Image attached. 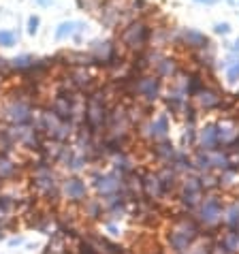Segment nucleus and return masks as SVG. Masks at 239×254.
<instances>
[{
  "label": "nucleus",
  "instance_id": "obj_21",
  "mask_svg": "<svg viewBox=\"0 0 239 254\" xmlns=\"http://www.w3.org/2000/svg\"><path fill=\"white\" fill-rule=\"evenodd\" d=\"M0 173H2V175H11L13 173V167L9 165V162H0Z\"/></svg>",
  "mask_w": 239,
  "mask_h": 254
},
{
  "label": "nucleus",
  "instance_id": "obj_25",
  "mask_svg": "<svg viewBox=\"0 0 239 254\" xmlns=\"http://www.w3.org/2000/svg\"><path fill=\"white\" fill-rule=\"evenodd\" d=\"M0 207H2V209H6V207H9V201H4V199H0Z\"/></svg>",
  "mask_w": 239,
  "mask_h": 254
},
{
  "label": "nucleus",
  "instance_id": "obj_27",
  "mask_svg": "<svg viewBox=\"0 0 239 254\" xmlns=\"http://www.w3.org/2000/svg\"><path fill=\"white\" fill-rule=\"evenodd\" d=\"M196 2H205V4H214L216 0H196Z\"/></svg>",
  "mask_w": 239,
  "mask_h": 254
},
{
  "label": "nucleus",
  "instance_id": "obj_9",
  "mask_svg": "<svg viewBox=\"0 0 239 254\" xmlns=\"http://www.w3.org/2000/svg\"><path fill=\"white\" fill-rule=\"evenodd\" d=\"M201 141L205 147H214L218 143V130L216 126H205V128L201 130Z\"/></svg>",
  "mask_w": 239,
  "mask_h": 254
},
{
  "label": "nucleus",
  "instance_id": "obj_13",
  "mask_svg": "<svg viewBox=\"0 0 239 254\" xmlns=\"http://www.w3.org/2000/svg\"><path fill=\"white\" fill-rule=\"evenodd\" d=\"M0 45L2 47H13L15 45V34L9 30H0Z\"/></svg>",
  "mask_w": 239,
  "mask_h": 254
},
{
  "label": "nucleus",
  "instance_id": "obj_24",
  "mask_svg": "<svg viewBox=\"0 0 239 254\" xmlns=\"http://www.w3.org/2000/svg\"><path fill=\"white\" fill-rule=\"evenodd\" d=\"M52 2H54V0H37V4H39V6H49Z\"/></svg>",
  "mask_w": 239,
  "mask_h": 254
},
{
  "label": "nucleus",
  "instance_id": "obj_5",
  "mask_svg": "<svg viewBox=\"0 0 239 254\" xmlns=\"http://www.w3.org/2000/svg\"><path fill=\"white\" fill-rule=\"evenodd\" d=\"M71 111H73V107H71V94H62V96H58L54 101V114L58 116L60 120H68L71 118Z\"/></svg>",
  "mask_w": 239,
  "mask_h": 254
},
{
  "label": "nucleus",
  "instance_id": "obj_14",
  "mask_svg": "<svg viewBox=\"0 0 239 254\" xmlns=\"http://www.w3.org/2000/svg\"><path fill=\"white\" fill-rule=\"evenodd\" d=\"M158 73H160V75H173V73H175L173 60H160V62H158Z\"/></svg>",
  "mask_w": 239,
  "mask_h": 254
},
{
  "label": "nucleus",
  "instance_id": "obj_19",
  "mask_svg": "<svg viewBox=\"0 0 239 254\" xmlns=\"http://www.w3.org/2000/svg\"><path fill=\"white\" fill-rule=\"evenodd\" d=\"M39 24H41V19H39L37 15H32L30 19H28V32H30V34H37Z\"/></svg>",
  "mask_w": 239,
  "mask_h": 254
},
{
  "label": "nucleus",
  "instance_id": "obj_12",
  "mask_svg": "<svg viewBox=\"0 0 239 254\" xmlns=\"http://www.w3.org/2000/svg\"><path fill=\"white\" fill-rule=\"evenodd\" d=\"M152 128H154V130H156V135H160V137H165V135H167V130H169V126H167V118H165V116H160L158 120H154Z\"/></svg>",
  "mask_w": 239,
  "mask_h": 254
},
{
  "label": "nucleus",
  "instance_id": "obj_20",
  "mask_svg": "<svg viewBox=\"0 0 239 254\" xmlns=\"http://www.w3.org/2000/svg\"><path fill=\"white\" fill-rule=\"evenodd\" d=\"M214 30H216V34H229L231 32V26L227 22H222V24H216Z\"/></svg>",
  "mask_w": 239,
  "mask_h": 254
},
{
  "label": "nucleus",
  "instance_id": "obj_23",
  "mask_svg": "<svg viewBox=\"0 0 239 254\" xmlns=\"http://www.w3.org/2000/svg\"><path fill=\"white\" fill-rule=\"evenodd\" d=\"M81 254H94V248L90 244H83L81 246Z\"/></svg>",
  "mask_w": 239,
  "mask_h": 254
},
{
  "label": "nucleus",
  "instance_id": "obj_16",
  "mask_svg": "<svg viewBox=\"0 0 239 254\" xmlns=\"http://www.w3.org/2000/svg\"><path fill=\"white\" fill-rule=\"evenodd\" d=\"M227 79H229V83H237V81H239V62H233V64L229 66Z\"/></svg>",
  "mask_w": 239,
  "mask_h": 254
},
{
  "label": "nucleus",
  "instance_id": "obj_10",
  "mask_svg": "<svg viewBox=\"0 0 239 254\" xmlns=\"http://www.w3.org/2000/svg\"><path fill=\"white\" fill-rule=\"evenodd\" d=\"M66 192L71 194L73 199H81V196L86 194V186H83L79 180H71V182L66 184Z\"/></svg>",
  "mask_w": 239,
  "mask_h": 254
},
{
  "label": "nucleus",
  "instance_id": "obj_28",
  "mask_svg": "<svg viewBox=\"0 0 239 254\" xmlns=\"http://www.w3.org/2000/svg\"><path fill=\"white\" fill-rule=\"evenodd\" d=\"M231 2H239V0H231Z\"/></svg>",
  "mask_w": 239,
  "mask_h": 254
},
{
  "label": "nucleus",
  "instance_id": "obj_7",
  "mask_svg": "<svg viewBox=\"0 0 239 254\" xmlns=\"http://www.w3.org/2000/svg\"><path fill=\"white\" fill-rule=\"evenodd\" d=\"M9 116H11V120H15V122H28V118H30V109H28V105H24V103H15L13 107L9 109Z\"/></svg>",
  "mask_w": 239,
  "mask_h": 254
},
{
  "label": "nucleus",
  "instance_id": "obj_6",
  "mask_svg": "<svg viewBox=\"0 0 239 254\" xmlns=\"http://www.w3.org/2000/svg\"><path fill=\"white\" fill-rule=\"evenodd\" d=\"M196 96H199V103H201V107H205V109H214V107H220V96H218L214 90H199L196 92Z\"/></svg>",
  "mask_w": 239,
  "mask_h": 254
},
{
  "label": "nucleus",
  "instance_id": "obj_8",
  "mask_svg": "<svg viewBox=\"0 0 239 254\" xmlns=\"http://www.w3.org/2000/svg\"><path fill=\"white\" fill-rule=\"evenodd\" d=\"M222 211L220 207V201L218 199H207L205 201V205H203V218L205 220H216V216Z\"/></svg>",
  "mask_w": 239,
  "mask_h": 254
},
{
  "label": "nucleus",
  "instance_id": "obj_3",
  "mask_svg": "<svg viewBox=\"0 0 239 254\" xmlns=\"http://www.w3.org/2000/svg\"><path fill=\"white\" fill-rule=\"evenodd\" d=\"M158 90H160V79L158 77H141L137 81V92L145 96L147 101H154L158 96Z\"/></svg>",
  "mask_w": 239,
  "mask_h": 254
},
{
  "label": "nucleus",
  "instance_id": "obj_1",
  "mask_svg": "<svg viewBox=\"0 0 239 254\" xmlns=\"http://www.w3.org/2000/svg\"><path fill=\"white\" fill-rule=\"evenodd\" d=\"M147 39H150V26H147L143 19H137L132 22L126 30L122 32V41L128 49H135V52H143L147 45Z\"/></svg>",
  "mask_w": 239,
  "mask_h": 254
},
{
  "label": "nucleus",
  "instance_id": "obj_11",
  "mask_svg": "<svg viewBox=\"0 0 239 254\" xmlns=\"http://www.w3.org/2000/svg\"><path fill=\"white\" fill-rule=\"evenodd\" d=\"M75 28H77V22H62L58 26V30H56V39H66V37H71V34L75 32Z\"/></svg>",
  "mask_w": 239,
  "mask_h": 254
},
{
  "label": "nucleus",
  "instance_id": "obj_15",
  "mask_svg": "<svg viewBox=\"0 0 239 254\" xmlns=\"http://www.w3.org/2000/svg\"><path fill=\"white\" fill-rule=\"evenodd\" d=\"M13 68H30L32 66V58L30 56H19V58H15L11 62Z\"/></svg>",
  "mask_w": 239,
  "mask_h": 254
},
{
  "label": "nucleus",
  "instance_id": "obj_26",
  "mask_svg": "<svg viewBox=\"0 0 239 254\" xmlns=\"http://www.w3.org/2000/svg\"><path fill=\"white\" fill-rule=\"evenodd\" d=\"M231 49H233V52H239V39L235 41V43H233V47H231Z\"/></svg>",
  "mask_w": 239,
  "mask_h": 254
},
{
  "label": "nucleus",
  "instance_id": "obj_22",
  "mask_svg": "<svg viewBox=\"0 0 239 254\" xmlns=\"http://www.w3.org/2000/svg\"><path fill=\"white\" fill-rule=\"evenodd\" d=\"M158 154H163V156H167V154H173V150L169 145H160L158 147Z\"/></svg>",
  "mask_w": 239,
  "mask_h": 254
},
{
  "label": "nucleus",
  "instance_id": "obj_2",
  "mask_svg": "<svg viewBox=\"0 0 239 254\" xmlns=\"http://www.w3.org/2000/svg\"><path fill=\"white\" fill-rule=\"evenodd\" d=\"M179 39H181V43L188 45V47H192V49H205L209 45V41H207L205 34L199 32V30H192V28H186V30H181Z\"/></svg>",
  "mask_w": 239,
  "mask_h": 254
},
{
  "label": "nucleus",
  "instance_id": "obj_17",
  "mask_svg": "<svg viewBox=\"0 0 239 254\" xmlns=\"http://www.w3.org/2000/svg\"><path fill=\"white\" fill-rule=\"evenodd\" d=\"M145 186H147V192L154 194V196L160 192V180L158 178H150V180L145 182Z\"/></svg>",
  "mask_w": 239,
  "mask_h": 254
},
{
  "label": "nucleus",
  "instance_id": "obj_18",
  "mask_svg": "<svg viewBox=\"0 0 239 254\" xmlns=\"http://www.w3.org/2000/svg\"><path fill=\"white\" fill-rule=\"evenodd\" d=\"M237 222H239V203H235V205L231 207V211H229V224L231 227H235Z\"/></svg>",
  "mask_w": 239,
  "mask_h": 254
},
{
  "label": "nucleus",
  "instance_id": "obj_4",
  "mask_svg": "<svg viewBox=\"0 0 239 254\" xmlns=\"http://www.w3.org/2000/svg\"><path fill=\"white\" fill-rule=\"evenodd\" d=\"M88 120H90V124H92L94 128H98V126L103 124V120H105V107H103V101H101L98 96L90 98V105H88Z\"/></svg>",
  "mask_w": 239,
  "mask_h": 254
}]
</instances>
